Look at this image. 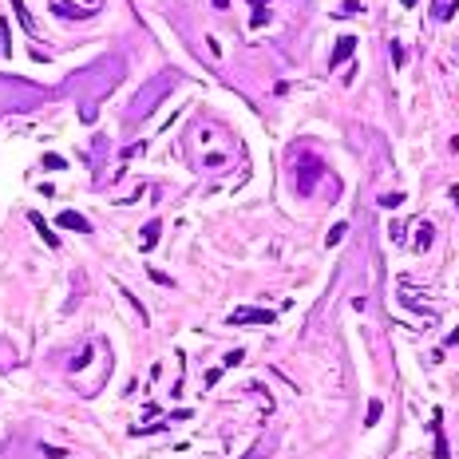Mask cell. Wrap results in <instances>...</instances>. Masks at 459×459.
I'll use <instances>...</instances> for the list:
<instances>
[{"mask_svg":"<svg viewBox=\"0 0 459 459\" xmlns=\"http://www.w3.org/2000/svg\"><path fill=\"white\" fill-rule=\"evenodd\" d=\"M246 321H253V325H269L273 313H269V309H237V313H230V325H246Z\"/></svg>","mask_w":459,"mask_h":459,"instance_id":"6da1fadb","label":"cell"},{"mask_svg":"<svg viewBox=\"0 0 459 459\" xmlns=\"http://www.w3.org/2000/svg\"><path fill=\"white\" fill-rule=\"evenodd\" d=\"M356 52V36H341V44L333 48V59H329V68H341L344 59Z\"/></svg>","mask_w":459,"mask_h":459,"instance_id":"7a4b0ae2","label":"cell"},{"mask_svg":"<svg viewBox=\"0 0 459 459\" xmlns=\"http://www.w3.org/2000/svg\"><path fill=\"white\" fill-rule=\"evenodd\" d=\"M59 226H63V230H75V234H91L88 218H83V214H75V210H63V214H59Z\"/></svg>","mask_w":459,"mask_h":459,"instance_id":"3957f363","label":"cell"},{"mask_svg":"<svg viewBox=\"0 0 459 459\" xmlns=\"http://www.w3.org/2000/svg\"><path fill=\"white\" fill-rule=\"evenodd\" d=\"M28 222L36 226V230H40V237H44L48 246H59V237L52 234V230H48V222H44V218H40V214H28Z\"/></svg>","mask_w":459,"mask_h":459,"instance_id":"277c9868","label":"cell"},{"mask_svg":"<svg viewBox=\"0 0 459 459\" xmlns=\"http://www.w3.org/2000/svg\"><path fill=\"white\" fill-rule=\"evenodd\" d=\"M12 8H16V16H20V24H24V28L36 36V20H32V12L24 8V0H12Z\"/></svg>","mask_w":459,"mask_h":459,"instance_id":"5b68a950","label":"cell"},{"mask_svg":"<svg viewBox=\"0 0 459 459\" xmlns=\"http://www.w3.org/2000/svg\"><path fill=\"white\" fill-rule=\"evenodd\" d=\"M159 230H163L159 222H147V230H143V250H150V246L159 242Z\"/></svg>","mask_w":459,"mask_h":459,"instance_id":"8992f818","label":"cell"},{"mask_svg":"<svg viewBox=\"0 0 459 459\" xmlns=\"http://www.w3.org/2000/svg\"><path fill=\"white\" fill-rule=\"evenodd\" d=\"M380 412H384V404L372 400V404H368V420H364V424H368V428H372V424H380Z\"/></svg>","mask_w":459,"mask_h":459,"instance_id":"52a82bcc","label":"cell"},{"mask_svg":"<svg viewBox=\"0 0 459 459\" xmlns=\"http://www.w3.org/2000/svg\"><path fill=\"white\" fill-rule=\"evenodd\" d=\"M44 166H48V170H63V166H68V163H63L59 155H44Z\"/></svg>","mask_w":459,"mask_h":459,"instance_id":"ba28073f","label":"cell"},{"mask_svg":"<svg viewBox=\"0 0 459 459\" xmlns=\"http://www.w3.org/2000/svg\"><path fill=\"white\" fill-rule=\"evenodd\" d=\"M400 202H404L400 194H384V198H380V206H384V210H396V206H400Z\"/></svg>","mask_w":459,"mask_h":459,"instance_id":"9c48e42d","label":"cell"},{"mask_svg":"<svg viewBox=\"0 0 459 459\" xmlns=\"http://www.w3.org/2000/svg\"><path fill=\"white\" fill-rule=\"evenodd\" d=\"M242 360H246V353H242V348H234V353L226 356V368H237V364H242Z\"/></svg>","mask_w":459,"mask_h":459,"instance_id":"30bf717a","label":"cell"},{"mask_svg":"<svg viewBox=\"0 0 459 459\" xmlns=\"http://www.w3.org/2000/svg\"><path fill=\"white\" fill-rule=\"evenodd\" d=\"M428 230H431V226H420V237H416V246H420V250H428V242H431Z\"/></svg>","mask_w":459,"mask_h":459,"instance_id":"8fae6325","label":"cell"},{"mask_svg":"<svg viewBox=\"0 0 459 459\" xmlns=\"http://www.w3.org/2000/svg\"><path fill=\"white\" fill-rule=\"evenodd\" d=\"M266 20H269V12H266V8H257V12H253V28H261Z\"/></svg>","mask_w":459,"mask_h":459,"instance_id":"7c38bea8","label":"cell"},{"mask_svg":"<svg viewBox=\"0 0 459 459\" xmlns=\"http://www.w3.org/2000/svg\"><path fill=\"white\" fill-rule=\"evenodd\" d=\"M214 8H230V0H214Z\"/></svg>","mask_w":459,"mask_h":459,"instance_id":"4fadbf2b","label":"cell"},{"mask_svg":"<svg viewBox=\"0 0 459 459\" xmlns=\"http://www.w3.org/2000/svg\"><path fill=\"white\" fill-rule=\"evenodd\" d=\"M412 4H416V0H404V8H412Z\"/></svg>","mask_w":459,"mask_h":459,"instance_id":"5bb4252c","label":"cell"}]
</instances>
